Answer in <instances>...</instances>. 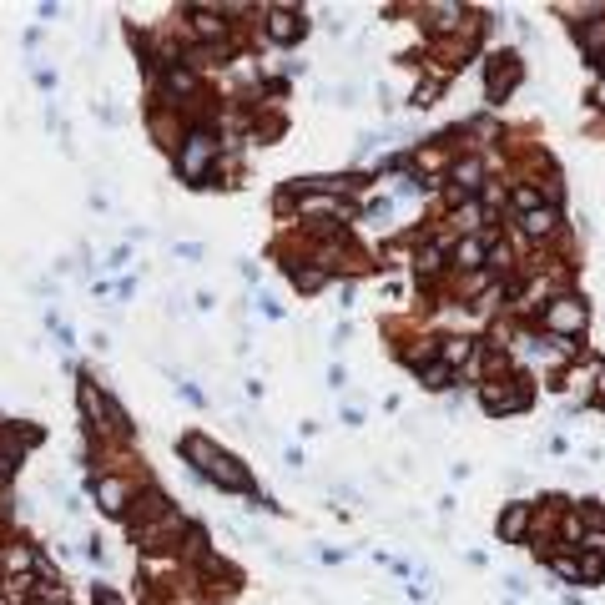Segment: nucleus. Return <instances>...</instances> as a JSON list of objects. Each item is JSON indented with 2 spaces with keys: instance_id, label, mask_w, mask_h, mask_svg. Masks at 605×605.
Instances as JSON below:
<instances>
[{
  "instance_id": "4",
  "label": "nucleus",
  "mask_w": 605,
  "mask_h": 605,
  "mask_svg": "<svg viewBox=\"0 0 605 605\" xmlns=\"http://www.w3.org/2000/svg\"><path fill=\"white\" fill-rule=\"evenodd\" d=\"M268 31H273V40H298V36H302V20H298L293 10H277Z\"/></svg>"
},
{
  "instance_id": "2",
  "label": "nucleus",
  "mask_w": 605,
  "mask_h": 605,
  "mask_svg": "<svg viewBox=\"0 0 605 605\" xmlns=\"http://www.w3.org/2000/svg\"><path fill=\"white\" fill-rule=\"evenodd\" d=\"M212 151H217V141H212V137H192L187 151H182V171H187V177H202L207 162H212Z\"/></svg>"
},
{
  "instance_id": "3",
  "label": "nucleus",
  "mask_w": 605,
  "mask_h": 605,
  "mask_svg": "<svg viewBox=\"0 0 605 605\" xmlns=\"http://www.w3.org/2000/svg\"><path fill=\"white\" fill-rule=\"evenodd\" d=\"M530 404V394H525V388H484V408H489V414H514V408H525Z\"/></svg>"
},
{
  "instance_id": "9",
  "label": "nucleus",
  "mask_w": 605,
  "mask_h": 605,
  "mask_svg": "<svg viewBox=\"0 0 605 605\" xmlns=\"http://www.w3.org/2000/svg\"><path fill=\"white\" fill-rule=\"evenodd\" d=\"M600 399H605V374H600Z\"/></svg>"
},
{
  "instance_id": "5",
  "label": "nucleus",
  "mask_w": 605,
  "mask_h": 605,
  "mask_svg": "<svg viewBox=\"0 0 605 605\" xmlns=\"http://www.w3.org/2000/svg\"><path fill=\"white\" fill-rule=\"evenodd\" d=\"M580 318H585V308H575V298H560V308H550V323H555V328H575Z\"/></svg>"
},
{
  "instance_id": "7",
  "label": "nucleus",
  "mask_w": 605,
  "mask_h": 605,
  "mask_svg": "<svg viewBox=\"0 0 605 605\" xmlns=\"http://www.w3.org/2000/svg\"><path fill=\"white\" fill-rule=\"evenodd\" d=\"M525 227H530L535 237H539V232H550V227H555V212H550V207H545V212H530V217H525Z\"/></svg>"
},
{
  "instance_id": "8",
  "label": "nucleus",
  "mask_w": 605,
  "mask_h": 605,
  "mask_svg": "<svg viewBox=\"0 0 605 605\" xmlns=\"http://www.w3.org/2000/svg\"><path fill=\"white\" fill-rule=\"evenodd\" d=\"M464 353H469V343H464V338H449V349H444V358L454 363V358H464Z\"/></svg>"
},
{
  "instance_id": "1",
  "label": "nucleus",
  "mask_w": 605,
  "mask_h": 605,
  "mask_svg": "<svg viewBox=\"0 0 605 605\" xmlns=\"http://www.w3.org/2000/svg\"><path fill=\"white\" fill-rule=\"evenodd\" d=\"M182 449L192 454V459H197V469L207 474V480H217L222 489H247V474L237 469V459H232V454H217V449H212L207 439H197V434H192V439H182Z\"/></svg>"
},
{
  "instance_id": "6",
  "label": "nucleus",
  "mask_w": 605,
  "mask_h": 605,
  "mask_svg": "<svg viewBox=\"0 0 605 605\" xmlns=\"http://www.w3.org/2000/svg\"><path fill=\"white\" fill-rule=\"evenodd\" d=\"M525 520H530V510L514 505L510 514H500V535H505V539H520V535H525Z\"/></svg>"
}]
</instances>
